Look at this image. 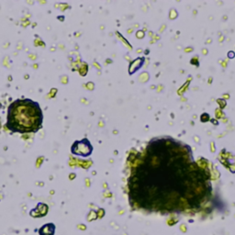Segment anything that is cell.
I'll return each instance as SVG.
<instances>
[{
	"label": "cell",
	"instance_id": "cell-1",
	"mask_svg": "<svg viewBox=\"0 0 235 235\" xmlns=\"http://www.w3.org/2000/svg\"><path fill=\"white\" fill-rule=\"evenodd\" d=\"M129 198L151 211H178L202 205L209 177L189 148L174 139H156L139 153L129 178Z\"/></svg>",
	"mask_w": 235,
	"mask_h": 235
},
{
	"label": "cell",
	"instance_id": "cell-2",
	"mask_svg": "<svg viewBox=\"0 0 235 235\" xmlns=\"http://www.w3.org/2000/svg\"><path fill=\"white\" fill-rule=\"evenodd\" d=\"M43 114L37 103L29 98L16 99L7 107L6 127L10 131L27 134L42 128Z\"/></svg>",
	"mask_w": 235,
	"mask_h": 235
},
{
	"label": "cell",
	"instance_id": "cell-3",
	"mask_svg": "<svg viewBox=\"0 0 235 235\" xmlns=\"http://www.w3.org/2000/svg\"><path fill=\"white\" fill-rule=\"evenodd\" d=\"M93 147L87 139H83L80 141H75L71 147V151L75 155L87 157L91 154Z\"/></svg>",
	"mask_w": 235,
	"mask_h": 235
},
{
	"label": "cell",
	"instance_id": "cell-4",
	"mask_svg": "<svg viewBox=\"0 0 235 235\" xmlns=\"http://www.w3.org/2000/svg\"><path fill=\"white\" fill-rule=\"evenodd\" d=\"M55 226L52 223H47L42 226V228L39 230L40 235H54Z\"/></svg>",
	"mask_w": 235,
	"mask_h": 235
},
{
	"label": "cell",
	"instance_id": "cell-5",
	"mask_svg": "<svg viewBox=\"0 0 235 235\" xmlns=\"http://www.w3.org/2000/svg\"><path fill=\"white\" fill-rule=\"evenodd\" d=\"M36 212L38 213L40 215V217H42V216H45L48 212V207L45 204H42V203H40L39 205L37 206V208L35 209Z\"/></svg>",
	"mask_w": 235,
	"mask_h": 235
}]
</instances>
